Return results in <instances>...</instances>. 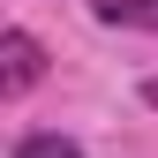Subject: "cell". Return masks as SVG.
Wrapping results in <instances>:
<instances>
[{
    "instance_id": "cell-1",
    "label": "cell",
    "mask_w": 158,
    "mask_h": 158,
    "mask_svg": "<svg viewBox=\"0 0 158 158\" xmlns=\"http://www.w3.org/2000/svg\"><path fill=\"white\" fill-rule=\"evenodd\" d=\"M38 75H45V45L15 23L8 38H0V98H30V90H38Z\"/></svg>"
},
{
    "instance_id": "cell-2",
    "label": "cell",
    "mask_w": 158,
    "mask_h": 158,
    "mask_svg": "<svg viewBox=\"0 0 158 158\" xmlns=\"http://www.w3.org/2000/svg\"><path fill=\"white\" fill-rule=\"evenodd\" d=\"M90 15L113 30H158V0H90Z\"/></svg>"
},
{
    "instance_id": "cell-3",
    "label": "cell",
    "mask_w": 158,
    "mask_h": 158,
    "mask_svg": "<svg viewBox=\"0 0 158 158\" xmlns=\"http://www.w3.org/2000/svg\"><path fill=\"white\" fill-rule=\"evenodd\" d=\"M8 158H83V143H75V135H60V128H30V135H15Z\"/></svg>"
},
{
    "instance_id": "cell-4",
    "label": "cell",
    "mask_w": 158,
    "mask_h": 158,
    "mask_svg": "<svg viewBox=\"0 0 158 158\" xmlns=\"http://www.w3.org/2000/svg\"><path fill=\"white\" fill-rule=\"evenodd\" d=\"M143 106H158V75H151V83H143Z\"/></svg>"
}]
</instances>
